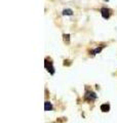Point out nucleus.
<instances>
[{"mask_svg":"<svg viewBox=\"0 0 117 123\" xmlns=\"http://www.w3.org/2000/svg\"><path fill=\"white\" fill-rule=\"evenodd\" d=\"M84 98L86 99L87 102H93V101H96V98H97V94L93 91H86L84 94Z\"/></svg>","mask_w":117,"mask_h":123,"instance_id":"obj_1","label":"nucleus"},{"mask_svg":"<svg viewBox=\"0 0 117 123\" xmlns=\"http://www.w3.org/2000/svg\"><path fill=\"white\" fill-rule=\"evenodd\" d=\"M45 69L47 70L50 74L52 75H53L54 74V68H53V66H52V62H48L47 60H45Z\"/></svg>","mask_w":117,"mask_h":123,"instance_id":"obj_2","label":"nucleus"},{"mask_svg":"<svg viewBox=\"0 0 117 123\" xmlns=\"http://www.w3.org/2000/svg\"><path fill=\"white\" fill-rule=\"evenodd\" d=\"M101 14H102V17L105 18V20H108L109 18H110V9H108L106 8V7H103L102 9H101Z\"/></svg>","mask_w":117,"mask_h":123,"instance_id":"obj_3","label":"nucleus"},{"mask_svg":"<svg viewBox=\"0 0 117 123\" xmlns=\"http://www.w3.org/2000/svg\"><path fill=\"white\" fill-rule=\"evenodd\" d=\"M53 109V107L52 105V103H49V102H45L44 103V111H52Z\"/></svg>","mask_w":117,"mask_h":123,"instance_id":"obj_4","label":"nucleus"},{"mask_svg":"<svg viewBox=\"0 0 117 123\" xmlns=\"http://www.w3.org/2000/svg\"><path fill=\"white\" fill-rule=\"evenodd\" d=\"M103 48H104V46H101V47H97V48L93 49V50H91V52L92 55H98V53H100L101 51H102Z\"/></svg>","mask_w":117,"mask_h":123,"instance_id":"obj_5","label":"nucleus"},{"mask_svg":"<svg viewBox=\"0 0 117 123\" xmlns=\"http://www.w3.org/2000/svg\"><path fill=\"white\" fill-rule=\"evenodd\" d=\"M101 110H102L103 112H109V110H110V106H109L108 104H103V105L101 106Z\"/></svg>","mask_w":117,"mask_h":123,"instance_id":"obj_6","label":"nucleus"},{"mask_svg":"<svg viewBox=\"0 0 117 123\" xmlns=\"http://www.w3.org/2000/svg\"><path fill=\"white\" fill-rule=\"evenodd\" d=\"M62 13H63V15H73V10L70 8H67V9H64Z\"/></svg>","mask_w":117,"mask_h":123,"instance_id":"obj_7","label":"nucleus"},{"mask_svg":"<svg viewBox=\"0 0 117 123\" xmlns=\"http://www.w3.org/2000/svg\"><path fill=\"white\" fill-rule=\"evenodd\" d=\"M63 37H64V41L67 42V44H69L70 43V35L69 34H64Z\"/></svg>","mask_w":117,"mask_h":123,"instance_id":"obj_8","label":"nucleus"},{"mask_svg":"<svg viewBox=\"0 0 117 123\" xmlns=\"http://www.w3.org/2000/svg\"><path fill=\"white\" fill-rule=\"evenodd\" d=\"M104 1H105V2H108V1H109V0H104Z\"/></svg>","mask_w":117,"mask_h":123,"instance_id":"obj_9","label":"nucleus"}]
</instances>
